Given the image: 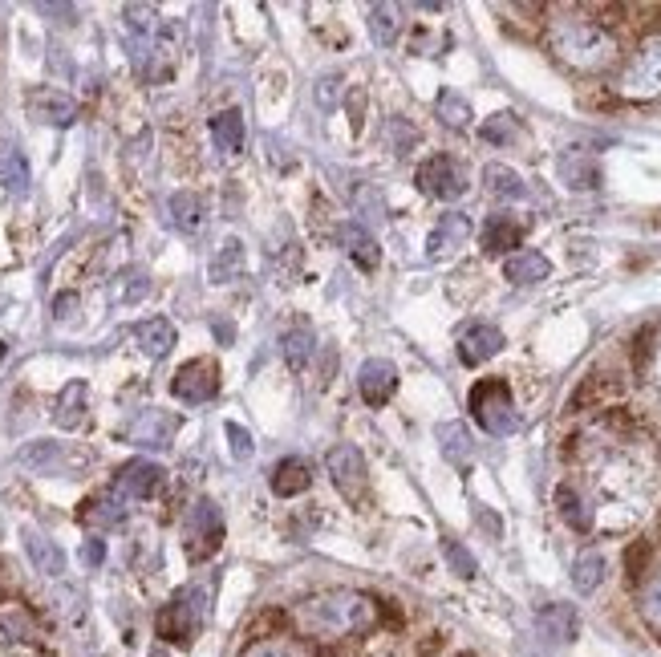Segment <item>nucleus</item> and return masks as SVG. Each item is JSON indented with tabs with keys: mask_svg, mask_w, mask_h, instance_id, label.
<instances>
[{
	"mask_svg": "<svg viewBox=\"0 0 661 657\" xmlns=\"http://www.w3.org/2000/svg\"><path fill=\"white\" fill-rule=\"evenodd\" d=\"M82 560H86V564H94V568H98V564H102V560H106V544H102V540H90V544H86V548H82Z\"/></svg>",
	"mask_w": 661,
	"mask_h": 657,
	"instance_id": "obj_46",
	"label": "nucleus"
},
{
	"mask_svg": "<svg viewBox=\"0 0 661 657\" xmlns=\"http://www.w3.org/2000/svg\"><path fill=\"white\" fill-rule=\"evenodd\" d=\"M167 211H171V224H175V228L195 232V228H199V215H203V203H199L195 191H175L171 203H167Z\"/></svg>",
	"mask_w": 661,
	"mask_h": 657,
	"instance_id": "obj_34",
	"label": "nucleus"
},
{
	"mask_svg": "<svg viewBox=\"0 0 661 657\" xmlns=\"http://www.w3.org/2000/svg\"><path fill=\"white\" fill-rule=\"evenodd\" d=\"M288 621L313 645H345L378 629L382 601L361 589H325V593L305 597L301 605H292Z\"/></svg>",
	"mask_w": 661,
	"mask_h": 657,
	"instance_id": "obj_1",
	"label": "nucleus"
},
{
	"mask_svg": "<svg viewBox=\"0 0 661 657\" xmlns=\"http://www.w3.org/2000/svg\"><path fill=\"white\" fill-rule=\"evenodd\" d=\"M78 520H82L86 528H118V524L126 520V507H122V499H118L114 491H110V495H94V499L82 503Z\"/></svg>",
	"mask_w": 661,
	"mask_h": 657,
	"instance_id": "obj_27",
	"label": "nucleus"
},
{
	"mask_svg": "<svg viewBox=\"0 0 661 657\" xmlns=\"http://www.w3.org/2000/svg\"><path fill=\"white\" fill-rule=\"evenodd\" d=\"M471 414L487 434H499V438L520 430V410H516V398H511L503 378H483L471 390Z\"/></svg>",
	"mask_w": 661,
	"mask_h": 657,
	"instance_id": "obj_4",
	"label": "nucleus"
},
{
	"mask_svg": "<svg viewBox=\"0 0 661 657\" xmlns=\"http://www.w3.org/2000/svg\"><path fill=\"white\" fill-rule=\"evenodd\" d=\"M483 142H495V146H507L511 138L520 134V126H516V114H491L487 122H483Z\"/></svg>",
	"mask_w": 661,
	"mask_h": 657,
	"instance_id": "obj_39",
	"label": "nucleus"
},
{
	"mask_svg": "<svg viewBox=\"0 0 661 657\" xmlns=\"http://www.w3.org/2000/svg\"><path fill=\"white\" fill-rule=\"evenodd\" d=\"M499 349H503V333H499L495 325H471V329L459 337V361H463V365H483V361H491Z\"/></svg>",
	"mask_w": 661,
	"mask_h": 657,
	"instance_id": "obj_16",
	"label": "nucleus"
},
{
	"mask_svg": "<svg viewBox=\"0 0 661 657\" xmlns=\"http://www.w3.org/2000/svg\"><path fill=\"white\" fill-rule=\"evenodd\" d=\"M556 171H560V179H564L572 191H593V187H601V163H597V155L580 151V146H568V151L556 159Z\"/></svg>",
	"mask_w": 661,
	"mask_h": 657,
	"instance_id": "obj_14",
	"label": "nucleus"
},
{
	"mask_svg": "<svg viewBox=\"0 0 661 657\" xmlns=\"http://www.w3.org/2000/svg\"><path fill=\"white\" fill-rule=\"evenodd\" d=\"M163 483H167V471L159 467V463H151V459H134V463H126L122 471H118V479H114V495L126 503V499H151V495H159L163 491Z\"/></svg>",
	"mask_w": 661,
	"mask_h": 657,
	"instance_id": "obj_11",
	"label": "nucleus"
},
{
	"mask_svg": "<svg viewBox=\"0 0 661 657\" xmlns=\"http://www.w3.org/2000/svg\"><path fill=\"white\" fill-rule=\"evenodd\" d=\"M548 272H552V264L544 252H511L503 260V276L511 284H540V280H548Z\"/></svg>",
	"mask_w": 661,
	"mask_h": 657,
	"instance_id": "obj_26",
	"label": "nucleus"
},
{
	"mask_svg": "<svg viewBox=\"0 0 661 657\" xmlns=\"http://www.w3.org/2000/svg\"><path fill=\"white\" fill-rule=\"evenodd\" d=\"M434 110H438V118H443V126H451V130H467V126H471V106H467V98L455 94V90H443V94H438Z\"/></svg>",
	"mask_w": 661,
	"mask_h": 657,
	"instance_id": "obj_36",
	"label": "nucleus"
},
{
	"mask_svg": "<svg viewBox=\"0 0 661 657\" xmlns=\"http://www.w3.org/2000/svg\"><path fill=\"white\" fill-rule=\"evenodd\" d=\"M341 248H345V256H349L357 268H365V272H374V268L382 264V248L374 244V236L365 232L361 224H345V228H341Z\"/></svg>",
	"mask_w": 661,
	"mask_h": 657,
	"instance_id": "obj_19",
	"label": "nucleus"
},
{
	"mask_svg": "<svg viewBox=\"0 0 661 657\" xmlns=\"http://www.w3.org/2000/svg\"><path fill=\"white\" fill-rule=\"evenodd\" d=\"M467 240H471V215H467V211H447L443 219H438V228L430 232V240H426V256H430V260L451 256V252H459Z\"/></svg>",
	"mask_w": 661,
	"mask_h": 657,
	"instance_id": "obj_13",
	"label": "nucleus"
},
{
	"mask_svg": "<svg viewBox=\"0 0 661 657\" xmlns=\"http://www.w3.org/2000/svg\"><path fill=\"white\" fill-rule=\"evenodd\" d=\"M483 252H507V248H520L524 240V224L516 215H491L483 224Z\"/></svg>",
	"mask_w": 661,
	"mask_h": 657,
	"instance_id": "obj_25",
	"label": "nucleus"
},
{
	"mask_svg": "<svg viewBox=\"0 0 661 657\" xmlns=\"http://www.w3.org/2000/svg\"><path fill=\"white\" fill-rule=\"evenodd\" d=\"M215 337L228 345V341H232V325H228V321H219V325H215Z\"/></svg>",
	"mask_w": 661,
	"mask_h": 657,
	"instance_id": "obj_49",
	"label": "nucleus"
},
{
	"mask_svg": "<svg viewBox=\"0 0 661 657\" xmlns=\"http://www.w3.org/2000/svg\"><path fill=\"white\" fill-rule=\"evenodd\" d=\"M21 463L25 467H33V471H57L61 463H65V451L57 447V443H33L29 451H21Z\"/></svg>",
	"mask_w": 661,
	"mask_h": 657,
	"instance_id": "obj_38",
	"label": "nucleus"
},
{
	"mask_svg": "<svg viewBox=\"0 0 661 657\" xmlns=\"http://www.w3.org/2000/svg\"><path fill=\"white\" fill-rule=\"evenodd\" d=\"M228 430V438H232V455L244 463V459H252V451H256V438H252V430H244L240 422H228L224 426Z\"/></svg>",
	"mask_w": 661,
	"mask_h": 657,
	"instance_id": "obj_43",
	"label": "nucleus"
},
{
	"mask_svg": "<svg viewBox=\"0 0 661 657\" xmlns=\"http://www.w3.org/2000/svg\"><path fill=\"white\" fill-rule=\"evenodd\" d=\"M0 183H5V191H13V195L29 191V163L13 142H0Z\"/></svg>",
	"mask_w": 661,
	"mask_h": 657,
	"instance_id": "obj_30",
	"label": "nucleus"
},
{
	"mask_svg": "<svg viewBox=\"0 0 661 657\" xmlns=\"http://www.w3.org/2000/svg\"><path fill=\"white\" fill-rule=\"evenodd\" d=\"M25 552H29V560H33L37 572H45V576H61V572H65V552H61L45 532L29 528V532H25Z\"/></svg>",
	"mask_w": 661,
	"mask_h": 657,
	"instance_id": "obj_29",
	"label": "nucleus"
},
{
	"mask_svg": "<svg viewBox=\"0 0 661 657\" xmlns=\"http://www.w3.org/2000/svg\"><path fill=\"white\" fill-rule=\"evenodd\" d=\"M86 398H90L86 382H69V386L57 394V402H53V422H57L61 430H78V426L86 422Z\"/></svg>",
	"mask_w": 661,
	"mask_h": 657,
	"instance_id": "obj_22",
	"label": "nucleus"
},
{
	"mask_svg": "<svg viewBox=\"0 0 661 657\" xmlns=\"http://www.w3.org/2000/svg\"><path fill=\"white\" fill-rule=\"evenodd\" d=\"M203 601H207L203 589H187V593L171 597V601L159 609V621H155L159 637L171 641V645H187V641L199 633V625H203V613H207Z\"/></svg>",
	"mask_w": 661,
	"mask_h": 657,
	"instance_id": "obj_5",
	"label": "nucleus"
},
{
	"mask_svg": "<svg viewBox=\"0 0 661 657\" xmlns=\"http://www.w3.org/2000/svg\"><path fill=\"white\" fill-rule=\"evenodd\" d=\"M57 321H69L73 317V309H78V297H73V292H65V297H57Z\"/></svg>",
	"mask_w": 661,
	"mask_h": 657,
	"instance_id": "obj_47",
	"label": "nucleus"
},
{
	"mask_svg": "<svg viewBox=\"0 0 661 657\" xmlns=\"http://www.w3.org/2000/svg\"><path fill=\"white\" fill-rule=\"evenodd\" d=\"M443 552H447V560H451V568L459 572V576H475L479 572V564H475V556L459 544V540H443Z\"/></svg>",
	"mask_w": 661,
	"mask_h": 657,
	"instance_id": "obj_42",
	"label": "nucleus"
},
{
	"mask_svg": "<svg viewBox=\"0 0 661 657\" xmlns=\"http://www.w3.org/2000/svg\"><path fill=\"white\" fill-rule=\"evenodd\" d=\"M280 349H284L288 370H292V374H305L309 361H313V353H317V333H313L309 325H292V329L280 337Z\"/></svg>",
	"mask_w": 661,
	"mask_h": 657,
	"instance_id": "obj_21",
	"label": "nucleus"
},
{
	"mask_svg": "<svg viewBox=\"0 0 661 657\" xmlns=\"http://www.w3.org/2000/svg\"><path fill=\"white\" fill-rule=\"evenodd\" d=\"M637 609H641V621L649 625V633L661 641V564L645 568L641 589H637Z\"/></svg>",
	"mask_w": 661,
	"mask_h": 657,
	"instance_id": "obj_24",
	"label": "nucleus"
},
{
	"mask_svg": "<svg viewBox=\"0 0 661 657\" xmlns=\"http://www.w3.org/2000/svg\"><path fill=\"white\" fill-rule=\"evenodd\" d=\"M398 29H402V21H398V9L394 5H374L370 9V33H374L378 45H394L398 41Z\"/></svg>",
	"mask_w": 661,
	"mask_h": 657,
	"instance_id": "obj_37",
	"label": "nucleus"
},
{
	"mask_svg": "<svg viewBox=\"0 0 661 657\" xmlns=\"http://www.w3.org/2000/svg\"><path fill=\"white\" fill-rule=\"evenodd\" d=\"M244 268V244L240 240H228L224 248H219V256L211 260V280L215 284H232Z\"/></svg>",
	"mask_w": 661,
	"mask_h": 657,
	"instance_id": "obj_35",
	"label": "nucleus"
},
{
	"mask_svg": "<svg viewBox=\"0 0 661 657\" xmlns=\"http://www.w3.org/2000/svg\"><path fill=\"white\" fill-rule=\"evenodd\" d=\"M601 580H605V556L601 552H580L576 564H572V584L580 593H593Z\"/></svg>",
	"mask_w": 661,
	"mask_h": 657,
	"instance_id": "obj_33",
	"label": "nucleus"
},
{
	"mask_svg": "<svg viewBox=\"0 0 661 657\" xmlns=\"http://www.w3.org/2000/svg\"><path fill=\"white\" fill-rule=\"evenodd\" d=\"M357 390L365 398V406H386L398 390V370L386 361V357H370L357 370Z\"/></svg>",
	"mask_w": 661,
	"mask_h": 657,
	"instance_id": "obj_12",
	"label": "nucleus"
},
{
	"mask_svg": "<svg viewBox=\"0 0 661 657\" xmlns=\"http://www.w3.org/2000/svg\"><path fill=\"white\" fill-rule=\"evenodd\" d=\"M386 142H390L394 155H406L410 146L418 142V130H414L406 118H390V122H386Z\"/></svg>",
	"mask_w": 661,
	"mask_h": 657,
	"instance_id": "obj_41",
	"label": "nucleus"
},
{
	"mask_svg": "<svg viewBox=\"0 0 661 657\" xmlns=\"http://www.w3.org/2000/svg\"><path fill=\"white\" fill-rule=\"evenodd\" d=\"M536 629H540V637H544L548 645H568V641L576 637L580 621H576V609H572V605H548V609L540 613Z\"/></svg>",
	"mask_w": 661,
	"mask_h": 657,
	"instance_id": "obj_23",
	"label": "nucleus"
},
{
	"mask_svg": "<svg viewBox=\"0 0 661 657\" xmlns=\"http://www.w3.org/2000/svg\"><path fill=\"white\" fill-rule=\"evenodd\" d=\"M134 341H138V349H142L146 357L159 361V357H167V353H171V345H175V325H171L167 317L138 321V325H134Z\"/></svg>",
	"mask_w": 661,
	"mask_h": 657,
	"instance_id": "obj_18",
	"label": "nucleus"
},
{
	"mask_svg": "<svg viewBox=\"0 0 661 657\" xmlns=\"http://www.w3.org/2000/svg\"><path fill=\"white\" fill-rule=\"evenodd\" d=\"M211 138H215V151L236 155L240 146H244V118H240V110L215 114V118H211Z\"/></svg>",
	"mask_w": 661,
	"mask_h": 657,
	"instance_id": "obj_31",
	"label": "nucleus"
},
{
	"mask_svg": "<svg viewBox=\"0 0 661 657\" xmlns=\"http://www.w3.org/2000/svg\"><path fill=\"white\" fill-rule=\"evenodd\" d=\"M183 532H187V548H191V560H203L219 548L224 540V520H219V507L211 499H195L187 520H183Z\"/></svg>",
	"mask_w": 661,
	"mask_h": 657,
	"instance_id": "obj_6",
	"label": "nucleus"
},
{
	"mask_svg": "<svg viewBox=\"0 0 661 657\" xmlns=\"http://www.w3.org/2000/svg\"><path fill=\"white\" fill-rule=\"evenodd\" d=\"M357 211H365L370 219H382V195H374V187H357Z\"/></svg>",
	"mask_w": 661,
	"mask_h": 657,
	"instance_id": "obj_44",
	"label": "nucleus"
},
{
	"mask_svg": "<svg viewBox=\"0 0 661 657\" xmlns=\"http://www.w3.org/2000/svg\"><path fill=\"white\" fill-rule=\"evenodd\" d=\"M625 102H653L661 98V33H649L629 61L617 73V86H613Z\"/></svg>",
	"mask_w": 661,
	"mask_h": 657,
	"instance_id": "obj_3",
	"label": "nucleus"
},
{
	"mask_svg": "<svg viewBox=\"0 0 661 657\" xmlns=\"http://www.w3.org/2000/svg\"><path fill=\"white\" fill-rule=\"evenodd\" d=\"M33 114L41 118V122H49V126H69L73 118H78V102H73L69 94H61V90H41V94H33Z\"/></svg>",
	"mask_w": 661,
	"mask_h": 657,
	"instance_id": "obj_28",
	"label": "nucleus"
},
{
	"mask_svg": "<svg viewBox=\"0 0 661 657\" xmlns=\"http://www.w3.org/2000/svg\"><path fill=\"white\" fill-rule=\"evenodd\" d=\"M0 584H5V568H0Z\"/></svg>",
	"mask_w": 661,
	"mask_h": 657,
	"instance_id": "obj_51",
	"label": "nucleus"
},
{
	"mask_svg": "<svg viewBox=\"0 0 661 657\" xmlns=\"http://www.w3.org/2000/svg\"><path fill=\"white\" fill-rule=\"evenodd\" d=\"M313 487V467L305 463V459H280L276 467H272V491L280 495V499H288V495H301V491H309Z\"/></svg>",
	"mask_w": 661,
	"mask_h": 657,
	"instance_id": "obj_20",
	"label": "nucleus"
},
{
	"mask_svg": "<svg viewBox=\"0 0 661 657\" xmlns=\"http://www.w3.org/2000/svg\"><path fill=\"white\" fill-rule=\"evenodd\" d=\"M45 17H78V9H69V5H37Z\"/></svg>",
	"mask_w": 661,
	"mask_h": 657,
	"instance_id": "obj_48",
	"label": "nucleus"
},
{
	"mask_svg": "<svg viewBox=\"0 0 661 657\" xmlns=\"http://www.w3.org/2000/svg\"><path fill=\"white\" fill-rule=\"evenodd\" d=\"M325 467H329V475H333V483H337V491L345 499H353V503L365 499V491H370V471H365V459H361V451L353 443L333 447L325 455Z\"/></svg>",
	"mask_w": 661,
	"mask_h": 657,
	"instance_id": "obj_7",
	"label": "nucleus"
},
{
	"mask_svg": "<svg viewBox=\"0 0 661 657\" xmlns=\"http://www.w3.org/2000/svg\"><path fill=\"white\" fill-rule=\"evenodd\" d=\"M414 179H418V187H422L430 199H443V203L467 195V175H463V167H459L451 155H430V159L418 167Z\"/></svg>",
	"mask_w": 661,
	"mask_h": 657,
	"instance_id": "obj_8",
	"label": "nucleus"
},
{
	"mask_svg": "<svg viewBox=\"0 0 661 657\" xmlns=\"http://www.w3.org/2000/svg\"><path fill=\"white\" fill-rule=\"evenodd\" d=\"M544 37H548L552 57L576 73H605L621 57L617 33L605 21H597L589 9H568V5L556 9Z\"/></svg>",
	"mask_w": 661,
	"mask_h": 657,
	"instance_id": "obj_2",
	"label": "nucleus"
},
{
	"mask_svg": "<svg viewBox=\"0 0 661 657\" xmlns=\"http://www.w3.org/2000/svg\"><path fill=\"white\" fill-rule=\"evenodd\" d=\"M175 426H179V418H175L171 410H159V406H151V410H138V414H134V422L126 426V438H130L134 447H151V451H163V447H171Z\"/></svg>",
	"mask_w": 661,
	"mask_h": 657,
	"instance_id": "obj_10",
	"label": "nucleus"
},
{
	"mask_svg": "<svg viewBox=\"0 0 661 657\" xmlns=\"http://www.w3.org/2000/svg\"><path fill=\"white\" fill-rule=\"evenodd\" d=\"M556 511H560V520H564L568 528H576V532H593V524H597V520H593L589 495H584L572 479L556 487Z\"/></svg>",
	"mask_w": 661,
	"mask_h": 657,
	"instance_id": "obj_15",
	"label": "nucleus"
},
{
	"mask_svg": "<svg viewBox=\"0 0 661 657\" xmlns=\"http://www.w3.org/2000/svg\"><path fill=\"white\" fill-rule=\"evenodd\" d=\"M483 183H487V191L499 195V199H524V195H528L520 171H511V167H503V163H487V167H483Z\"/></svg>",
	"mask_w": 661,
	"mask_h": 657,
	"instance_id": "obj_32",
	"label": "nucleus"
},
{
	"mask_svg": "<svg viewBox=\"0 0 661 657\" xmlns=\"http://www.w3.org/2000/svg\"><path fill=\"white\" fill-rule=\"evenodd\" d=\"M0 657H45L33 641H0Z\"/></svg>",
	"mask_w": 661,
	"mask_h": 657,
	"instance_id": "obj_45",
	"label": "nucleus"
},
{
	"mask_svg": "<svg viewBox=\"0 0 661 657\" xmlns=\"http://www.w3.org/2000/svg\"><path fill=\"white\" fill-rule=\"evenodd\" d=\"M240 657H301V649L288 637H264V641H252Z\"/></svg>",
	"mask_w": 661,
	"mask_h": 657,
	"instance_id": "obj_40",
	"label": "nucleus"
},
{
	"mask_svg": "<svg viewBox=\"0 0 661 657\" xmlns=\"http://www.w3.org/2000/svg\"><path fill=\"white\" fill-rule=\"evenodd\" d=\"M0 361H5V341H0Z\"/></svg>",
	"mask_w": 661,
	"mask_h": 657,
	"instance_id": "obj_50",
	"label": "nucleus"
},
{
	"mask_svg": "<svg viewBox=\"0 0 661 657\" xmlns=\"http://www.w3.org/2000/svg\"><path fill=\"white\" fill-rule=\"evenodd\" d=\"M171 394L179 398V402H187V406H199V402H211L215 394H219V370L211 361H187L183 370L175 374V382H171Z\"/></svg>",
	"mask_w": 661,
	"mask_h": 657,
	"instance_id": "obj_9",
	"label": "nucleus"
},
{
	"mask_svg": "<svg viewBox=\"0 0 661 657\" xmlns=\"http://www.w3.org/2000/svg\"><path fill=\"white\" fill-rule=\"evenodd\" d=\"M438 447H443V459H447L451 467H459V471H467L471 459H475L471 430H467L463 422H443V426H438Z\"/></svg>",
	"mask_w": 661,
	"mask_h": 657,
	"instance_id": "obj_17",
	"label": "nucleus"
}]
</instances>
